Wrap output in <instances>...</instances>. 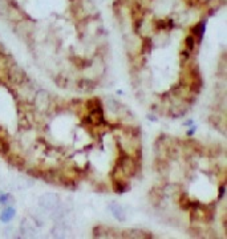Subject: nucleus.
<instances>
[{"label": "nucleus", "mask_w": 227, "mask_h": 239, "mask_svg": "<svg viewBox=\"0 0 227 239\" xmlns=\"http://www.w3.org/2000/svg\"><path fill=\"white\" fill-rule=\"evenodd\" d=\"M205 31H206V23L203 22V23H198L197 25H194L193 27V29H191V32H193V35H197L198 36V40H202V37H203V35H205Z\"/></svg>", "instance_id": "3"}, {"label": "nucleus", "mask_w": 227, "mask_h": 239, "mask_svg": "<svg viewBox=\"0 0 227 239\" xmlns=\"http://www.w3.org/2000/svg\"><path fill=\"white\" fill-rule=\"evenodd\" d=\"M8 149H9L8 141H7L4 137H0V153L7 154V153H8Z\"/></svg>", "instance_id": "5"}, {"label": "nucleus", "mask_w": 227, "mask_h": 239, "mask_svg": "<svg viewBox=\"0 0 227 239\" xmlns=\"http://www.w3.org/2000/svg\"><path fill=\"white\" fill-rule=\"evenodd\" d=\"M144 49H142V52H148V51H150V39H145V41H144Z\"/></svg>", "instance_id": "9"}, {"label": "nucleus", "mask_w": 227, "mask_h": 239, "mask_svg": "<svg viewBox=\"0 0 227 239\" xmlns=\"http://www.w3.org/2000/svg\"><path fill=\"white\" fill-rule=\"evenodd\" d=\"M195 130H197V126H193V129H189V130H187V136H193L194 133H195Z\"/></svg>", "instance_id": "11"}, {"label": "nucleus", "mask_w": 227, "mask_h": 239, "mask_svg": "<svg viewBox=\"0 0 227 239\" xmlns=\"http://www.w3.org/2000/svg\"><path fill=\"white\" fill-rule=\"evenodd\" d=\"M125 189H126V187H125V185H122L121 182H118V181L114 182V191H116V193H124Z\"/></svg>", "instance_id": "7"}, {"label": "nucleus", "mask_w": 227, "mask_h": 239, "mask_svg": "<svg viewBox=\"0 0 227 239\" xmlns=\"http://www.w3.org/2000/svg\"><path fill=\"white\" fill-rule=\"evenodd\" d=\"M225 191H226V186L223 185V186H221V187H219V194H218V199H222V198H223V195H225Z\"/></svg>", "instance_id": "10"}, {"label": "nucleus", "mask_w": 227, "mask_h": 239, "mask_svg": "<svg viewBox=\"0 0 227 239\" xmlns=\"http://www.w3.org/2000/svg\"><path fill=\"white\" fill-rule=\"evenodd\" d=\"M185 125H193V120H187V121L185 122Z\"/></svg>", "instance_id": "12"}, {"label": "nucleus", "mask_w": 227, "mask_h": 239, "mask_svg": "<svg viewBox=\"0 0 227 239\" xmlns=\"http://www.w3.org/2000/svg\"><path fill=\"white\" fill-rule=\"evenodd\" d=\"M9 194H0V205H5L7 201L9 199Z\"/></svg>", "instance_id": "8"}, {"label": "nucleus", "mask_w": 227, "mask_h": 239, "mask_svg": "<svg viewBox=\"0 0 227 239\" xmlns=\"http://www.w3.org/2000/svg\"><path fill=\"white\" fill-rule=\"evenodd\" d=\"M15 215H16V210L13 207H7L4 211L0 213V220L3 223H8L15 218Z\"/></svg>", "instance_id": "2"}, {"label": "nucleus", "mask_w": 227, "mask_h": 239, "mask_svg": "<svg viewBox=\"0 0 227 239\" xmlns=\"http://www.w3.org/2000/svg\"><path fill=\"white\" fill-rule=\"evenodd\" d=\"M109 209L112 214H113V217L116 218L117 220H120V222H124L125 219H126V214H125V210L124 207H122L121 205H118V203H110L109 205Z\"/></svg>", "instance_id": "1"}, {"label": "nucleus", "mask_w": 227, "mask_h": 239, "mask_svg": "<svg viewBox=\"0 0 227 239\" xmlns=\"http://www.w3.org/2000/svg\"><path fill=\"white\" fill-rule=\"evenodd\" d=\"M186 45H187V49L189 51H193L194 45H195V40L193 36H187L186 37Z\"/></svg>", "instance_id": "6"}, {"label": "nucleus", "mask_w": 227, "mask_h": 239, "mask_svg": "<svg viewBox=\"0 0 227 239\" xmlns=\"http://www.w3.org/2000/svg\"><path fill=\"white\" fill-rule=\"evenodd\" d=\"M179 205L183 210H190L191 209V199L189 198V195L186 193H182L179 198Z\"/></svg>", "instance_id": "4"}]
</instances>
